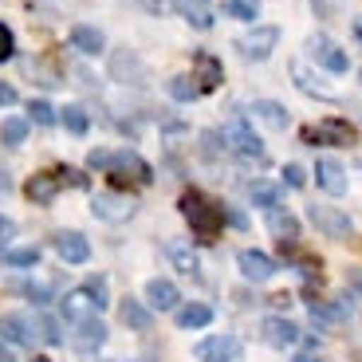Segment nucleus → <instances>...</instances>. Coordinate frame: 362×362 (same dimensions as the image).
<instances>
[{"mask_svg": "<svg viewBox=\"0 0 362 362\" xmlns=\"http://www.w3.org/2000/svg\"><path fill=\"white\" fill-rule=\"evenodd\" d=\"M181 213H185V221H189V228H193V236H197V240H217L221 236V209L213 205V201L205 197V193H197V189H185L181 193Z\"/></svg>", "mask_w": 362, "mask_h": 362, "instance_id": "1", "label": "nucleus"}, {"mask_svg": "<svg viewBox=\"0 0 362 362\" xmlns=\"http://www.w3.org/2000/svg\"><path fill=\"white\" fill-rule=\"evenodd\" d=\"M64 185H87V177L75 173V170H44V173H32V181L24 185V193H28L32 205H52Z\"/></svg>", "mask_w": 362, "mask_h": 362, "instance_id": "2", "label": "nucleus"}, {"mask_svg": "<svg viewBox=\"0 0 362 362\" xmlns=\"http://www.w3.org/2000/svg\"><path fill=\"white\" fill-rule=\"evenodd\" d=\"M221 146H225V150H233L236 158H245V162H264V142L260 138H256V130L248 127L245 118H233V122H228L225 127V134H221Z\"/></svg>", "mask_w": 362, "mask_h": 362, "instance_id": "3", "label": "nucleus"}, {"mask_svg": "<svg viewBox=\"0 0 362 362\" xmlns=\"http://www.w3.org/2000/svg\"><path fill=\"white\" fill-rule=\"evenodd\" d=\"M154 170L146 158H138L134 150H118L115 154V165H110V181L115 185H150Z\"/></svg>", "mask_w": 362, "mask_h": 362, "instance_id": "4", "label": "nucleus"}, {"mask_svg": "<svg viewBox=\"0 0 362 362\" xmlns=\"http://www.w3.org/2000/svg\"><path fill=\"white\" fill-rule=\"evenodd\" d=\"M303 142H311V146H346V142H354V127L346 122V118H323L319 127L303 130Z\"/></svg>", "mask_w": 362, "mask_h": 362, "instance_id": "5", "label": "nucleus"}, {"mask_svg": "<svg viewBox=\"0 0 362 362\" xmlns=\"http://www.w3.org/2000/svg\"><path fill=\"white\" fill-rule=\"evenodd\" d=\"M276 44H280V28L276 24H260V28H252L248 36L236 40V47H240L245 59H268V55L276 52Z\"/></svg>", "mask_w": 362, "mask_h": 362, "instance_id": "6", "label": "nucleus"}, {"mask_svg": "<svg viewBox=\"0 0 362 362\" xmlns=\"http://www.w3.org/2000/svg\"><path fill=\"white\" fill-rule=\"evenodd\" d=\"M308 217H311V225L319 228L323 236H335V240H343V236H351V217H346L343 209H335V205H311L308 209Z\"/></svg>", "mask_w": 362, "mask_h": 362, "instance_id": "7", "label": "nucleus"}, {"mask_svg": "<svg viewBox=\"0 0 362 362\" xmlns=\"http://www.w3.org/2000/svg\"><path fill=\"white\" fill-rule=\"evenodd\" d=\"M90 209H95V217L107 221V225H118V221L134 217V201L122 197V193H95V197H90Z\"/></svg>", "mask_w": 362, "mask_h": 362, "instance_id": "8", "label": "nucleus"}, {"mask_svg": "<svg viewBox=\"0 0 362 362\" xmlns=\"http://www.w3.org/2000/svg\"><path fill=\"white\" fill-rule=\"evenodd\" d=\"M197 362H236L240 358V339L236 335H209L197 343Z\"/></svg>", "mask_w": 362, "mask_h": 362, "instance_id": "9", "label": "nucleus"}, {"mask_svg": "<svg viewBox=\"0 0 362 362\" xmlns=\"http://www.w3.org/2000/svg\"><path fill=\"white\" fill-rule=\"evenodd\" d=\"M311 59H315L319 67H327L331 75H343L346 67H351V59H346V52L335 44V40H327V36H311Z\"/></svg>", "mask_w": 362, "mask_h": 362, "instance_id": "10", "label": "nucleus"}, {"mask_svg": "<svg viewBox=\"0 0 362 362\" xmlns=\"http://www.w3.org/2000/svg\"><path fill=\"white\" fill-rule=\"evenodd\" d=\"M236 264H240V276H245V280H252V284L272 280V276H276V268H280V264L272 260L268 252H260V248H245V252L236 256Z\"/></svg>", "mask_w": 362, "mask_h": 362, "instance_id": "11", "label": "nucleus"}, {"mask_svg": "<svg viewBox=\"0 0 362 362\" xmlns=\"http://www.w3.org/2000/svg\"><path fill=\"white\" fill-rule=\"evenodd\" d=\"M193 79H197V87H201V95L205 90H213V87H221V79H225V67H221V59L217 55H209V52H197L193 55Z\"/></svg>", "mask_w": 362, "mask_h": 362, "instance_id": "12", "label": "nucleus"}, {"mask_svg": "<svg viewBox=\"0 0 362 362\" xmlns=\"http://www.w3.org/2000/svg\"><path fill=\"white\" fill-rule=\"evenodd\" d=\"M59 311H64V319L83 323V319H90L99 308H95V296H90L87 288H75V291H67V296L59 299Z\"/></svg>", "mask_w": 362, "mask_h": 362, "instance_id": "13", "label": "nucleus"}, {"mask_svg": "<svg viewBox=\"0 0 362 362\" xmlns=\"http://www.w3.org/2000/svg\"><path fill=\"white\" fill-rule=\"evenodd\" d=\"M315 181L331 193V197H343L346 193V170L339 162H331V158H319L315 162Z\"/></svg>", "mask_w": 362, "mask_h": 362, "instance_id": "14", "label": "nucleus"}, {"mask_svg": "<svg viewBox=\"0 0 362 362\" xmlns=\"http://www.w3.org/2000/svg\"><path fill=\"white\" fill-rule=\"evenodd\" d=\"M177 299H181V291H177L173 280H150L146 284V303H150L154 311H173Z\"/></svg>", "mask_w": 362, "mask_h": 362, "instance_id": "15", "label": "nucleus"}, {"mask_svg": "<svg viewBox=\"0 0 362 362\" xmlns=\"http://www.w3.org/2000/svg\"><path fill=\"white\" fill-rule=\"evenodd\" d=\"M55 252L64 256L67 264H87L90 256V245L83 233H55Z\"/></svg>", "mask_w": 362, "mask_h": 362, "instance_id": "16", "label": "nucleus"}, {"mask_svg": "<svg viewBox=\"0 0 362 362\" xmlns=\"http://www.w3.org/2000/svg\"><path fill=\"white\" fill-rule=\"evenodd\" d=\"M0 339L4 343H16V346H32L36 327L28 323L24 315H0Z\"/></svg>", "mask_w": 362, "mask_h": 362, "instance_id": "17", "label": "nucleus"}, {"mask_svg": "<svg viewBox=\"0 0 362 362\" xmlns=\"http://www.w3.org/2000/svg\"><path fill=\"white\" fill-rule=\"evenodd\" d=\"M110 75H115L118 83H142L146 67L134 52H118V55H110Z\"/></svg>", "mask_w": 362, "mask_h": 362, "instance_id": "18", "label": "nucleus"}, {"mask_svg": "<svg viewBox=\"0 0 362 362\" xmlns=\"http://www.w3.org/2000/svg\"><path fill=\"white\" fill-rule=\"evenodd\" d=\"M264 339H268L272 346H296L299 343V327L291 323V319H284V315H272V319H264Z\"/></svg>", "mask_w": 362, "mask_h": 362, "instance_id": "19", "label": "nucleus"}, {"mask_svg": "<svg viewBox=\"0 0 362 362\" xmlns=\"http://www.w3.org/2000/svg\"><path fill=\"white\" fill-rule=\"evenodd\" d=\"M71 47L83 55H103V47H107V36H103L99 28H90V24H79L71 28Z\"/></svg>", "mask_w": 362, "mask_h": 362, "instance_id": "20", "label": "nucleus"}, {"mask_svg": "<svg viewBox=\"0 0 362 362\" xmlns=\"http://www.w3.org/2000/svg\"><path fill=\"white\" fill-rule=\"evenodd\" d=\"M103 343H107V327H103L99 319H83V323H79V335H75V351L95 354Z\"/></svg>", "mask_w": 362, "mask_h": 362, "instance_id": "21", "label": "nucleus"}, {"mask_svg": "<svg viewBox=\"0 0 362 362\" xmlns=\"http://www.w3.org/2000/svg\"><path fill=\"white\" fill-rule=\"evenodd\" d=\"M118 315H122V323H127L130 331H150V323H154L150 308H146V303H138V299H122Z\"/></svg>", "mask_w": 362, "mask_h": 362, "instance_id": "22", "label": "nucleus"}, {"mask_svg": "<svg viewBox=\"0 0 362 362\" xmlns=\"http://www.w3.org/2000/svg\"><path fill=\"white\" fill-rule=\"evenodd\" d=\"M291 75H296V87L303 90V95H315V99H327V103H335L339 99V90H331V87H323V83H315L308 75V67L303 64H291Z\"/></svg>", "mask_w": 362, "mask_h": 362, "instance_id": "23", "label": "nucleus"}, {"mask_svg": "<svg viewBox=\"0 0 362 362\" xmlns=\"http://www.w3.org/2000/svg\"><path fill=\"white\" fill-rule=\"evenodd\" d=\"M252 115L260 118V122H268L272 130H284V127L291 122V118H288V107H280V103H272V99L252 103Z\"/></svg>", "mask_w": 362, "mask_h": 362, "instance_id": "24", "label": "nucleus"}, {"mask_svg": "<svg viewBox=\"0 0 362 362\" xmlns=\"http://www.w3.org/2000/svg\"><path fill=\"white\" fill-rule=\"evenodd\" d=\"M268 228L276 233V240H280V245H284V240L291 245V240L299 236L296 217H291V213H280V209H268Z\"/></svg>", "mask_w": 362, "mask_h": 362, "instance_id": "25", "label": "nucleus"}, {"mask_svg": "<svg viewBox=\"0 0 362 362\" xmlns=\"http://www.w3.org/2000/svg\"><path fill=\"white\" fill-rule=\"evenodd\" d=\"M205 323H213V308L209 303H189V308L177 311V327H185V331H197Z\"/></svg>", "mask_w": 362, "mask_h": 362, "instance_id": "26", "label": "nucleus"}, {"mask_svg": "<svg viewBox=\"0 0 362 362\" xmlns=\"http://www.w3.org/2000/svg\"><path fill=\"white\" fill-rule=\"evenodd\" d=\"M248 197H252L260 209H276L280 197H284V189L280 185H272V181H252V185H248Z\"/></svg>", "mask_w": 362, "mask_h": 362, "instance_id": "27", "label": "nucleus"}, {"mask_svg": "<svg viewBox=\"0 0 362 362\" xmlns=\"http://www.w3.org/2000/svg\"><path fill=\"white\" fill-rule=\"evenodd\" d=\"M170 95L177 103H193L201 95V87L193 83V75H173V79H170Z\"/></svg>", "mask_w": 362, "mask_h": 362, "instance_id": "28", "label": "nucleus"}, {"mask_svg": "<svg viewBox=\"0 0 362 362\" xmlns=\"http://www.w3.org/2000/svg\"><path fill=\"white\" fill-rule=\"evenodd\" d=\"M28 118H32L36 127H55V122H59V115H55V107L47 99H32V103H28Z\"/></svg>", "mask_w": 362, "mask_h": 362, "instance_id": "29", "label": "nucleus"}, {"mask_svg": "<svg viewBox=\"0 0 362 362\" xmlns=\"http://www.w3.org/2000/svg\"><path fill=\"white\" fill-rule=\"evenodd\" d=\"M28 138V122L24 118H4V122H0V142L4 146H20Z\"/></svg>", "mask_w": 362, "mask_h": 362, "instance_id": "30", "label": "nucleus"}, {"mask_svg": "<svg viewBox=\"0 0 362 362\" xmlns=\"http://www.w3.org/2000/svg\"><path fill=\"white\" fill-rule=\"evenodd\" d=\"M59 118H64V127L71 130V134H87V127H90V118H87V110H83V107H64V110H59Z\"/></svg>", "mask_w": 362, "mask_h": 362, "instance_id": "31", "label": "nucleus"}, {"mask_svg": "<svg viewBox=\"0 0 362 362\" xmlns=\"http://www.w3.org/2000/svg\"><path fill=\"white\" fill-rule=\"evenodd\" d=\"M225 12L233 20H256L260 16V0H225Z\"/></svg>", "mask_w": 362, "mask_h": 362, "instance_id": "32", "label": "nucleus"}, {"mask_svg": "<svg viewBox=\"0 0 362 362\" xmlns=\"http://www.w3.org/2000/svg\"><path fill=\"white\" fill-rule=\"evenodd\" d=\"M170 256H173V264H177L181 272H189V276L201 268V264H197V252H193L189 245H170Z\"/></svg>", "mask_w": 362, "mask_h": 362, "instance_id": "33", "label": "nucleus"}, {"mask_svg": "<svg viewBox=\"0 0 362 362\" xmlns=\"http://www.w3.org/2000/svg\"><path fill=\"white\" fill-rule=\"evenodd\" d=\"M8 264H12V268H36V264H40V248H36V245L12 248V252H8Z\"/></svg>", "mask_w": 362, "mask_h": 362, "instance_id": "34", "label": "nucleus"}, {"mask_svg": "<svg viewBox=\"0 0 362 362\" xmlns=\"http://www.w3.org/2000/svg\"><path fill=\"white\" fill-rule=\"evenodd\" d=\"M36 331H40V339H44V343H64V331H59V323H55L52 315H40L36 319Z\"/></svg>", "mask_w": 362, "mask_h": 362, "instance_id": "35", "label": "nucleus"}, {"mask_svg": "<svg viewBox=\"0 0 362 362\" xmlns=\"http://www.w3.org/2000/svg\"><path fill=\"white\" fill-rule=\"evenodd\" d=\"M87 165L90 170H107L110 173V165H115V150H90Z\"/></svg>", "mask_w": 362, "mask_h": 362, "instance_id": "36", "label": "nucleus"}, {"mask_svg": "<svg viewBox=\"0 0 362 362\" xmlns=\"http://www.w3.org/2000/svg\"><path fill=\"white\" fill-rule=\"evenodd\" d=\"M315 4V12L323 20H331V16H339V8H343V0H311Z\"/></svg>", "mask_w": 362, "mask_h": 362, "instance_id": "37", "label": "nucleus"}, {"mask_svg": "<svg viewBox=\"0 0 362 362\" xmlns=\"http://www.w3.org/2000/svg\"><path fill=\"white\" fill-rule=\"evenodd\" d=\"M12 52H16V40H12L8 28L0 24V59H12Z\"/></svg>", "mask_w": 362, "mask_h": 362, "instance_id": "38", "label": "nucleus"}, {"mask_svg": "<svg viewBox=\"0 0 362 362\" xmlns=\"http://www.w3.org/2000/svg\"><path fill=\"white\" fill-rule=\"evenodd\" d=\"M87 291L95 296V308H107V280H90Z\"/></svg>", "mask_w": 362, "mask_h": 362, "instance_id": "39", "label": "nucleus"}, {"mask_svg": "<svg viewBox=\"0 0 362 362\" xmlns=\"http://www.w3.org/2000/svg\"><path fill=\"white\" fill-rule=\"evenodd\" d=\"M28 296H32V303H40V308H44V303H47V299H52V296H47V288H44V284H28Z\"/></svg>", "mask_w": 362, "mask_h": 362, "instance_id": "40", "label": "nucleus"}, {"mask_svg": "<svg viewBox=\"0 0 362 362\" xmlns=\"http://www.w3.org/2000/svg\"><path fill=\"white\" fill-rule=\"evenodd\" d=\"M284 181H288L291 189H299V185H303V170H299V165H284Z\"/></svg>", "mask_w": 362, "mask_h": 362, "instance_id": "41", "label": "nucleus"}, {"mask_svg": "<svg viewBox=\"0 0 362 362\" xmlns=\"http://www.w3.org/2000/svg\"><path fill=\"white\" fill-rule=\"evenodd\" d=\"M16 103V87L12 83H0V107H12Z\"/></svg>", "mask_w": 362, "mask_h": 362, "instance_id": "42", "label": "nucleus"}, {"mask_svg": "<svg viewBox=\"0 0 362 362\" xmlns=\"http://www.w3.org/2000/svg\"><path fill=\"white\" fill-rule=\"evenodd\" d=\"M201 4H209V0H177V12H197Z\"/></svg>", "mask_w": 362, "mask_h": 362, "instance_id": "43", "label": "nucleus"}, {"mask_svg": "<svg viewBox=\"0 0 362 362\" xmlns=\"http://www.w3.org/2000/svg\"><path fill=\"white\" fill-rule=\"evenodd\" d=\"M12 240V221H0V248Z\"/></svg>", "mask_w": 362, "mask_h": 362, "instance_id": "44", "label": "nucleus"}, {"mask_svg": "<svg viewBox=\"0 0 362 362\" xmlns=\"http://www.w3.org/2000/svg\"><path fill=\"white\" fill-rule=\"evenodd\" d=\"M351 288L362 296V268H354V272H351Z\"/></svg>", "mask_w": 362, "mask_h": 362, "instance_id": "45", "label": "nucleus"}, {"mask_svg": "<svg viewBox=\"0 0 362 362\" xmlns=\"http://www.w3.org/2000/svg\"><path fill=\"white\" fill-rule=\"evenodd\" d=\"M0 362H16V358H12V351L4 346V339H0Z\"/></svg>", "mask_w": 362, "mask_h": 362, "instance_id": "46", "label": "nucleus"}, {"mask_svg": "<svg viewBox=\"0 0 362 362\" xmlns=\"http://www.w3.org/2000/svg\"><path fill=\"white\" fill-rule=\"evenodd\" d=\"M142 4H146L150 12H162V0H142Z\"/></svg>", "mask_w": 362, "mask_h": 362, "instance_id": "47", "label": "nucleus"}, {"mask_svg": "<svg viewBox=\"0 0 362 362\" xmlns=\"http://www.w3.org/2000/svg\"><path fill=\"white\" fill-rule=\"evenodd\" d=\"M291 362H319L315 354H299V358H291Z\"/></svg>", "mask_w": 362, "mask_h": 362, "instance_id": "48", "label": "nucleus"}, {"mask_svg": "<svg viewBox=\"0 0 362 362\" xmlns=\"http://www.w3.org/2000/svg\"><path fill=\"white\" fill-rule=\"evenodd\" d=\"M354 36L362 40V16H354Z\"/></svg>", "mask_w": 362, "mask_h": 362, "instance_id": "49", "label": "nucleus"}, {"mask_svg": "<svg viewBox=\"0 0 362 362\" xmlns=\"http://www.w3.org/2000/svg\"><path fill=\"white\" fill-rule=\"evenodd\" d=\"M8 185H12V181H8V177H4V173H0V189H8Z\"/></svg>", "mask_w": 362, "mask_h": 362, "instance_id": "50", "label": "nucleus"}, {"mask_svg": "<svg viewBox=\"0 0 362 362\" xmlns=\"http://www.w3.org/2000/svg\"><path fill=\"white\" fill-rule=\"evenodd\" d=\"M32 362H47V358H32Z\"/></svg>", "mask_w": 362, "mask_h": 362, "instance_id": "51", "label": "nucleus"}]
</instances>
